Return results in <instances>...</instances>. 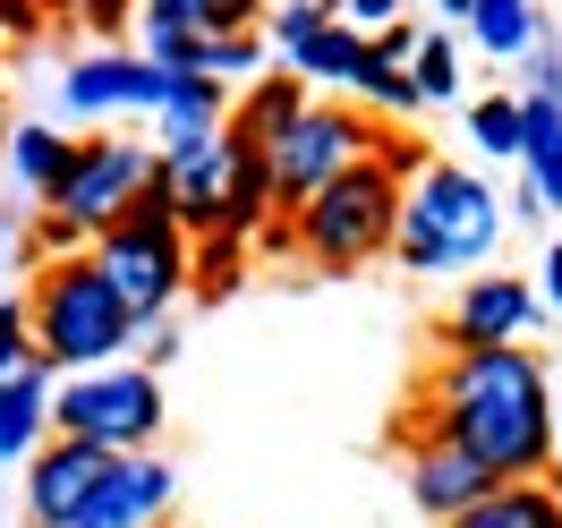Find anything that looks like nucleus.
I'll return each mask as SVG.
<instances>
[{"mask_svg": "<svg viewBox=\"0 0 562 528\" xmlns=\"http://www.w3.org/2000/svg\"><path fill=\"white\" fill-rule=\"evenodd\" d=\"M409 435H452L469 460H486L494 478H546L554 452V375L528 341L494 350H443L426 384V418Z\"/></svg>", "mask_w": 562, "mask_h": 528, "instance_id": "nucleus-1", "label": "nucleus"}, {"mask_svg": "<svg viewBox=\"0 0 562 528\" xmlns=\"http://www.w3.org/2000/svg\"><path fill=\"white\" fill-rule=\"evenodd\" d=\"M503 188L469 162H426L418 179H401V213H392V256L409 273H486V256L503 247Z\"/></svg>", "mask_w": 562, "mask_h": 528, "instance_id": "nucleus-2", "label": "nucleus"}, {"mask_svg": "<svg viewBox=\"0 0 562 528\" xmlns=\"http://www.w3.org/2000/svg\"><path fill=\"white\" fill-rule=\"evenodd\" d=\"M145 324L120 307L103 290V273L86 265V256H52L35 265V282H26V341L52 375H86V367H111V358L137 350Z\"/></svg>", "mask_w": 562, "mask_h": 528, "instance_id": "nucleus-3", "label": "nucleus"}, {"mask_svg": "<svg viewBox=\"0 0 562 528\" xmlns=\"http://www.w3.org/2000/svg\"><path fill=\"white\" fill-rule=\"evenodd\" d=\"M154 179L171 196V222L196 239V231H256L273 222V179H265V154L231 128H213L196 145H154Z\"/></svg>", "mask_w": 562, "mask_h": 528, "instance_id": "nucleus-4", "label": "nucleus"}, {"mask_svg": "<svg viewBox=\"0 0 562 528\" xmlns=\"http://www.w3.org/2000/svg\"><path fill=\"white\" fill-rule=\"evenodd\" d=\"M392 213H401V179H392L384 162H350V171H333L307 205L290 213V231H299V256H307V265L358 273V265L392 256Z\"/></svg>", "mask_w": 562, "mask_h": 528, "instance_id": "nucleus-5", "label": "nucleus"}, {"mask_svg": "<svg viewBox=\"0 0 562 528\" xmlns=\"http://www.w3.org/2000/svg\"><path fill=\"white\" fill-rule=\"evenodd\" d=\"M52 435H77L94 452H154L162 443V375L111 358V367L52 384Z\"/></svg>", "mask_w": 562, "mask_h": 528, "instance_id": "nucleus-6", "label": "nucleus"}, {"mask_svg": "<svg viewBox=\"0 0 562 528\" xmlns=\"http://www.w3.org/2000/svg\"><path fill=\"white\" fill-rule=\"evenodd\" d=\"M375 128H384V120H367V111H350V103H316V94L290 111L273 137L256 145V154H265V179H273V213L281 222L307 205L333 171L367 162V154H375Z\"/></svg>", "mask_w": 562, "mask_h": 528, "instance_id": "nucleus-7", "label": "nucleus"}, {"mask_svg": "<svg viewBox=\"0 0 562 528\" xmlns=\"http://www.w3.org/2000/svg\"><path fill=\"white\" fill-rule=\"evenodd\" d=\"M86 265L137 324H162L188 299V231L179 222H111L86 239Z\"/></svg>", "mask_w": 562, "mask_h": 528, "instance_id": "nucleus-8", "label": "nucleus"}, {"mask_svg": "<svg viewBox=\"0 0 562 528\" xmlns=\"http://www.w3.org/2000/svg\"><path fill=\"white\" fill-rule=\"evenodd\" d=\"M145 179H154V145L128 137V128H94V137L69 145V171H60V188H52L43 205L69 213L77 231L94 239V231H111V222L128 213V196H137Z\"/></svg>", "mask_w": 562, "mask_h": 528, "instance_id": "nucleus-9", "label": "nucleus"}, {"mask_svg": "<svg viewBox=\"0 0 562 528\" xmlns=\"http://www.w3.org/2000/svg\"><path fill=\"white\" fill-rule=\"evenodd\" d=\"M60 120H154V94H162V69L145 52H120V43H94L60 69Z\"/></svg>", "mask_w": 562, "mask_h": 528, "instance_id": "nucleus-10", "label": "nucleus"}, {"mask_svg": "<svg viewBox=\"0 0 562 528\" xmlns=\"http://www.w3.org/2000/svg\"><path fill=\"white\" fill-rule=\"evenodd\" d=\"M171 494H179V469L162 452H111L103 486L77 503L69 528H162L171 520Z\"/></svg>", "mask_w": 562, "mask_h": 528, "instance_id": "nucleus-11", "label": "nucleus"}, {"mask_svg": "<svg viewBox=\"0 0 562 528\" xmlns=\"http://www.w3.org/2000/svg\"><path fill=\"white\" fill-rule=\"evenodd\" d=\"M111 452H94V443H77V435H43L35 452H26V520L35 528H69L77 503L103 486Z\"/></svg>", "mask_w": 562, "mask_h": 528, "instance_id": "nucleus-12", "label": "nucleus"}, {"mask_svg": "<svg viewBox=\"0 0 562 528\" xmlns=\"http://www.w3.org/2000/svg\"><path fill=\"white\" fill-rule=\"evenodd\" d=\"M401 460H409V494H418V512H426L435 528L452 520V512H469L486 486H503L486 460L460 452L452 435H409V426H401Z\"/></svg>", "mask_w": 562, "mask_h": 528, "instance_id": "nucleus-13", "label": "nucleus"}, {"mask_svg": "<svg viewBox=\"0 0 562 528\" xmlns=\"http://www.w3.org/2000/svg\"><path fill=\"white\" fill-rule=\"evenodd\" d=\"M537 290L520 282V273H469V290H460L452 324H443V341L452 350H494V341H528L537 333Z\"/></svg>", "mask_w": 562, "mask_h": 528, "instance_id": "nucleus-14", "label": "nucleus"}, {"mask_svg": "<svg viewBox=\"0 0 562 528\" xmlns=\"http://www.w3.org/2000/svg\"><path fill=\"white\" fill-rule=\"evenodd\" d=\"M69 128L60 120H9L0 128V171H9V196L35 213L52 188H60V171H69Z\"/></svg>", "mask_w": 562, "mask_h": 528, "instance_id": "nucleus-15", "label": "nucleus"}, {"mask_svg": "<svg viewBox=\"0 0 562 528\" xmlns=\"http://www.w3.org/2000/svg\"><path fill=\"white\" fill-rule=\"evenodd\" d=\"M52 384H60V375H52L43 358H26V367L0 375V460H26L43 435H52Z\"/></svg>", "mask_w": 562, "mask_h": 528, "instance_id": "nucleus-16", "label": "nucleus"}, {"mask_svg": "<svg viewBox=\"0 0 562 528\" xmlns=\"http://www.w3.org/2000/svg\"><path fill=\"white\" fill-rule=\"evenodd\" d=\"M443 528H562V494L546 478H503L486 486L469 512H452Z\"/></svg>", "mask_w": 562, "mask_h": 528, "instance_id": "nucleus-17", "label": "nucleus"}, {"mask_svg": "<svg viewBox=\"0 0 562 528\" xmlns=\"http://www.w3.org/2000/svg\"><path fill=\"white\" fill-rule=\"evenodd\" d=\"M358 60H367V35H350L341 18H324L316 35H299L290 52H273V69H290L299 86H350Z\"/></svg>", "mask_w": 562, "mask_h": 528, "instance_id": "nucleus-18", "label": "nucleus"}, {"mask_svg": "<svg viewBox=\"0 0 562 528\" xmlns=\"http://www.w3.org/2000/svg\"><path fill=\"white\" fill-rule=\"evenodd\" d=\"M299 103H307V86H299L290 69H265V77H247V86H239V103H231V137L265 145V137H273V128H281V120H290Z\"/></svg>", "mask_w": 562, "mask_h": 528, "instance_id": "nucleus-19", "label": "nucleus"}, {"mask_svg": "<svg viewBox=\"0 0 562 528\" xmlns=\"http://www.w3.org/2000/svg\"><path fill=\"white\" fill-rule=\"evenodd\" d=\"M460 26H469V43L486 60H520L528 43H537V0H469Z\"/></svg>", "mask_w": 562, "mask_h": 528, "instance_id": "nucleus-20", "label": "nucleus"}, {"mask_svg": "<svg viewBox=\"0 0 562 528\" xmlns=\"http://www.w3.org/2000/svg\"><path fill=\"white\" fill-rule=\"evenodd\" d=\"M247 239L239 231H196L188 239V299H231V290L247 282Z\"/></svg>", "mask_w": 562, "mask_h": 528, "instance_id": "nucleus-21", "label": "nucleus"}, {"mask_svg": "<svg viewBox=\"0 0 562 528\" xmlns=\"http://www.w3.org/2000/svg\"><path fill=\"white\" fill-rule=\"evenodd\" d=\"M196 69H205L213 86H247V77L273 69V43L256 35V26H239V35H196Z\"/></svg>", "mask_w": 562, "mask_h": 528, "instance_id": "nucleus-22", "label": "nucleus"}, {"mask_svg": "<svg viewBox=\"0 0 562 528\" xmlns=\"http://www.w3.org/2000/svg\"><path fill=\"white\" fill-rule=\"evenodd\" d=\"M469 145L486 154V162H520V145H528V120L512 94H477L469 103Z\"/></svg>", "mask_w": 562, "mask_h": 528, "instance_id": "nucleus-23", "label": "nucleus"}, {"mask_svg": "<svg viewBox=\"0 0 562 528\" xmlns=\"http://www.w3.org/2000/svg\"><path fill=\"white\" fill-rule=\"evenodd\" d=\"M520 162H528V196L546 213H562V120H528Z\"/></svg>", "mask_w": 562, "mask_h": 528, "instance_id": "nucleus-24", "label": "nucleus"}, {"mask_svg": "<svg viewBox=\"0 0 562 528\" xmlns=\"http://www.w3.org/2000/svg\"><path fill=\"white\" fill-rule=\"evenodd\" d=\"M409 86H418V103H460V43L452 35H418Z\"/></svg>", "mask_w": 562, "mask_h": 528, "instance_id": "nucleus-25", "label": "nucleus"}, {"mask_svg": "<svg viewBox=\"0 0 562 528\" xmlns=\"http://www.w3.org/2000/svg\"><path fill=\"white\" fill-rule=\"evenodd\" d=\"M350 94H367V103L375 111H392V120H418V86H409V69H392V60H375V52H367V60H358V77H350Z\"/></svg>", "mask_w": 562, "mask_h": 528, "instance_id": "nucleus-26", "label": "nucleus"}, {"mask_svg": "<svg viewBox=\"0 0 562 528\" xmlns=\"http://www.w3.org/2000/svg\"><path fill=\"white\" fill-rule=\"evenodd\" d=\"M52 256H86V231H77L69 213L35 205L26 213V265H52Z\"/></svg>", "mask_w": 562, "mask_h": 528, "instance_id": "nucleus-27", "label": "nucleus"}, {"mask_svg": "<svg viewBox=\"0 0 562 528\" xmlns=\"http://www.w3.org/2000/svg\"><path fill=\"white\" fill-rule=\"evenodd\" d=\"M324 18H333V0H281V9H273V35H265V43H273V52H290L299 35H316Z\"/></svg>", "mask_w": 562, "mask_h": 528, "instance_id": "nucleus-28", "label": "nucleus"}, {"mask_svg": "<svg viewBox=\"0 0 562 528\" xmlns=\"http://www.w3.org/2000/svg\"><path fill=\"white\" fill-rule=\"evenodd\" d=\"M77 26L94 43H120L128 26H137V0H77Z\"/></svg>", "mask_w": 562, "mask_h": 528, "instance_id": "nucleus-29", "label": "nucleus"}, {"mask_svg": "<svg viewBox=\"0 0 562 528\" xmlns=\"http://www.w3.org/2000/svg\"><path fill=\"white\" fill-rule=\"evenodd\" d=\"M367 162H384L392 179H418L426 162H435V154H426L418 137H392V128H375V154H367Z\"/></svg>", "mask_w": 562, "mask_h": 528, "instance_id": "nucleus-30", "label": "nucleus"}, {"mask_svg": "<svg viewBox=\"0 0 562 528\" xmlns=\"http://www.w3.org/2000/svg\"><path fill=\"white\" fill-rule=\"evenodd\" d=\"M137 26H179V35H205V0H137Z\"/></svg>", "mask_w": 562, "mask_h": 528, "instance_id": "nucleus-31", "label": "nucleus"}, {"mask_svg": "<svg viewBox=\"0 0 562 528\" xmlns=\"http://www.w3.org/2000/svg\"><path fill=\"white\" fill-rule=\"evenodd\" d=\"M26 358H35V341H26V299H0V375L26 367Z\"/></svg>", "mask_w": 562, "mask_h": 528, "instance_id": "nucleus-32", "label": "nucleus"}, {"mask_svg": "<svg viewBox=\"0 0 562 528\" xmlns=\"http://www.w3.org/2000/svg\"><path fill=\"white\" fill-rule=\"evenodd\" d=\"M333 18L350 26V35H375V26H392V18H409L401 0H333Z\"/></svg>", "mask_w": 562, "mask_h": 528, "instance_id": "nucleus-33", "label": "nucleus"}, {"mask_svg": "<svg viewBox=\"0 0 562 528\" xmlns=\"http://www.w3.org/2000/svg\"><path fill=\"white\" fill-rule=\"evenodd\" d=\"M43 35H52V18L35 0H0V43H43Z\"/></svg>", "mask_w": 562, "mask_h": 528, "instance_id": "nucleus-34", "label": "nucleus"}, {"mask_svg": "<svg viewBox=\"0 0 562 528\" xmlns=\"http://www.w3.org/2000/svg\"><path fill=\"white\" fill-rule=\"evenodd\" d=\"M26 265V231H18V213H0V299H9V273ZM35 273V265H26Z\"/></svg>", "mask_w": 562, "mask_h": 528, "instance_id": "nucleus-35", "label": "nucleus"}, {"mask_svg": "<svg viewBox=\"0 0 562 528\" xmlns=\"http://www.w3.org/2000/svg\"><path fill=\"white\" fill-rule=\"evenodd\" d=\"M528 290H537V307H554V316H562V239L546 247V265H537V282H528Z\"/></svg>", "mask_w": 562, "mask_h": 528, "instance_id": "nucleus-36", "label": "nucleus"}, {"mask_svg": "<svg viewBox=\"0 0 562 528\" xmlns=\"http://www.w3.org/2000/svg\"><path fill=\"white\" fill-rule=\"evenodd\" d=\"M137 341H145V367H154V375H162V367L179 358V333H171V316H162V324H145Z\"/></svg>", "mask_w": 562, "mask_h": 528, "instance_id": "nucleus-37", "label": "nucleus"}, {"mask_svg": "<svg viewBox=\"0 0 562 528\" xmlns=\"http://www.w3.org/2000/svg\"><path fill=\"white\" fill-rule=\"evenodd\" d=\"M35 9H43V18H69V26H77V0H35Z\"/></svg>", "mask_w": 562, "mask_h": 528, "instance_id": "nucleus-38", "label": "nucleus"}, {"mask_svg": "<svg viewBox=\"0 0 562 528\" xmlns=\"http://www.w3.org/2000/svg\"><path fill=\"white\" fill-rule=\"evenodd\" d=\"M0 128H9V94H0Z\"/></svg>", "mask_w": 562, "mask_h": 528, "instance_id": "nucleus-39", "label": "nucleus"}, {"mask_svg": "<svg viewBox=\"0 0 562 528\" xmlns=\"http://www.w3.org/2000/svg\"><path fill=\"white\" fill-rule=\"evenodd\" d=\"M443 9H452V18H460V9H469V0H443Z\"/></svg>", "mask_w": 562, "mask_h": 528, "instance_id": "nucleus-40", "label": "nucleus"}, {"mask_svg": "<svg viewBox=\"0 0 562 528\" xmlns=\"http://www.w3.org/2000/svg\"><path fill=\"white\" fill-rule=\"evenodd\" d=\"M162 528H171V520H162Z\"/></svg>", "mask_w": 562, "mask_h": 528, "instance_id": "nucleus-41", "label": "nucleus"}]
</instances>
